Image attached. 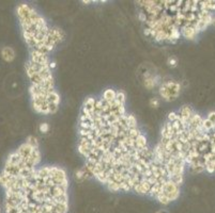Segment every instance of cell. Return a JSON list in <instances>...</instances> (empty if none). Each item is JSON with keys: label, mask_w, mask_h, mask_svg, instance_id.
Segmentation results:
<instances>
[{"label": "cell", "mask_w": 215, "mask_h": 213, "mask_svg": "<svg viewBox=\"0 0 215 213\" xmlns=\"http://www.w3.org/2000/svg\"><path fill=\"white\" fill-rule=\"evenodd\" d=\"M55 63L49 54L31 50L25 64V72L30 81V99L32 109L39 114L50 115L58 111L60 95L55 89L53 68Z\"/></svg>", "instance_id": "obj_4"}, {"label": "cell", "mask_w": 215, "mask_h": 213, "mask_svg": "<svg viewBox=\"0 0 215 213\" xmlns=\"http://www.w3.org/2000/svg\"><path fill=\"white\" fill-rule=\"evenodd\" d=\"M155 213H167L166 211H164V210H159V211H156Z\"/></svg>", "instance_id": "obj_13"}, {"label": "cell", "mask_w": 215, "mask_h": 213, "mask_svg": "<svg viewBox=\"0 0 215 213\" xmlns=\"http://www.w3.org/2000/svg\"><path fill=\"white\" fill-rule=\"evenodd\" d=\"M150 106H153V108H157V106H160V100L157 99V98H152V99L150 100Z\"/></svg>", "instance_id": "obj_11"}, {"label": "cell", "mask_w": 215, "mask_h": 213, "mask_svg": "<svg viewBox=\"0 0 215 213\" xmlns=\"http://www.w3.org/2000/svg\"><path fill=\"white\" fill-rule=\"evenodd\" d=\"M213 25H214V26H215V17H214V18H213Z\"/></svg>", "instance_id": "obj_15"}, {"label": "cell", "mask_w": 215, "mask_h": 213, "mask_svg": "<svg viewBox=\"0 0 215 213\" xmlns=\"http://www.w3.org/2000/svg\"><path fill=\"white\" fill-rule=\"evenodd\" d=\"M0 213H3V209L1 207H0Z\"/></svg>", "instance_id": "obj_14"}, {"label": "cell", "mask_w": 215, "mask_h": 213, "mask_svg": "<svg viewBox=\"0 0 215 213\" xmlns=\"http://www.w3.org/2000/svg\"><path fill=\"white\" fill-rule=\"evenodd\" d=\"M15 57H16V53H15L14 49L12 47L4 46V47L1 49V58L4 62L11 63V62H13L15 60Z\"/></svg>", "instance_id": "obj_7"}, {"label": "cell", "mask_w": 215, "mask_h": 213, "mask_svg": "<svg viewBox=\"0 0 215 213\" xmlns=\"http://www.w3.org/2000/svg\"><path fill=\"white\" fill-rule=\"evenodd\" d=\"M89 178H92V177L85 166H82L81 168H79L76 172V179H78L79 181L86 180V179H89Z\"/></svg>", "instance_id": "obj_9"}, {"label": "cell", "mask_w": 215, "mask_h": 213, "mask_svg": "<svg viewBox=\"0 0 215 213\" xmlns=\"http://www.w3.org/2000/svg\"><path fill=\"white\" fill-rule=\"evenodd\" d=\"M156 83H157V78L155 76H153V75L148 74L147 76H144V87H146L147 89H149V90L153 89L155 85H156Z\"/></svg>", "instance_id": "obj_8"}, {"label": "cell", "mask_w": 215, "mask_h": 213, "mask_svg": "<svg viewBox=\"0 0 215 213\" xmlns=\"http://www.w3.org/2000/svg\"><path fill=\"white\" fill-rule=\"evenodd\" d=\"M138 18L144 35L156 43H176L180 37L193 41L213 24L215 1H137Z\"/></svg>", "instance_id": "obj_3"}, {"label": "cell", "mask_w": 215, "mask_h": 213, "mask_svg": "<svg viewBox=\"0 0 215 213\" xmlns=\"http://www.w3.org/2000/svg\"><path fill=\"white\" fill-rule=\"evenodd\" d=\"M168 64H169L170 66L175 67L176 65H177V60L173 59V58H169L168 59Z\"/></svg>", "instance_id": "obj_12"}, {"label": "cell", "mask_w": 215, "mask_h": 213, "mask_svg": "<svg viewBox=\"0 0 215 213\" xmlns=\"http://www.w3.org/2000/svg\"><path fill=\"white\" fill-rule=\"evenodd\" d=\"M4 213H69V177L62 167L39 166L15 176L0 174Z\"/></svg>", "instance_id": "obj_2"}, {"label": "cell", "mask_w": 215, "mask_h": 213, "mask_svg": "<svg viewBox=\"0 0 215 213\" xmlns=\"http://www.w3.org/2000/svg\"><path fill=\"white\" fill-rule=\"evenodd\" d=\"M39 129H40V131L42 132V133H46V132L49 130V126L47 123H42L40 125V127H39Z\"/></svg>", "instance_id": "obj_10"}, {"label": "cell", "mask_w": 215, "mask_h": 213, "mask_svg": "<svg viewBox=\"0 0 215 213\" xmlns=\"http://www.w3.org/2000/svg\"><path fill=\"white\" fill-rule=\"evenodd\" d=\"M181 92L180 83L176 81H166L163 82L159 87L160 97L165 101H173L179 97Z\"/></svg>", "instance_id": "obj_6"}, {"label": "cell", "mask_w": 215, "mask_h": 213, "mask_svg": "<svg viewBox=\"0 0 215 213\" xmlns=\"http://www.w3.org/2000/svg\"><path fill=\"white\" fill-rule=\"evenodd\" d=\"M16 15L23 38L31 50L49 54L66 37L63 31L49 25L45 18L30 4H18Z\"/></svg>", "instance_id": "obj_5"}, {"label": "cell", "mask_w": 215, "mask_h": 213, "mask_svg": "<svg viewBox=\"0 0 215 213\" xmlns=\"http://www.w3.org/2000/svg\"><path fill=\"white\" fill-rule=\"evenodd\" d=\"M77 134L84 166L109 191L134 192L164 206L180 196V186L157 159L135 116L126 111L123 92L106 89L97 97L86 98Z\"/></svg>", "instance_id": "obj_1"}]
</instances>
